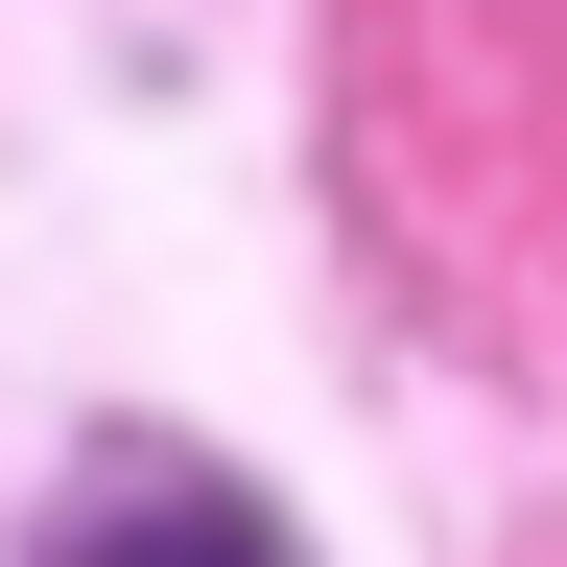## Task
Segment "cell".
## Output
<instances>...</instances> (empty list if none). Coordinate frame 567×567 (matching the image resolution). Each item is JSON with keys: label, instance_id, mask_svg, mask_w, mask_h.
<instances>
[{"label": "cell", "instance_id": "cell-1", "mask_svg": "<svg viewBox=\"0 0 567 567\" xmlns=\"http://www.w3.org/2000/svg\"><path fill=\"white\" fill-rule=\"evenodd\" d=\"M48 567H308V544H284L237 473H189V450H95L71 520H48Z\"/></svg>", "mask_w": 567, "mask_h": 567}]
</instances>
